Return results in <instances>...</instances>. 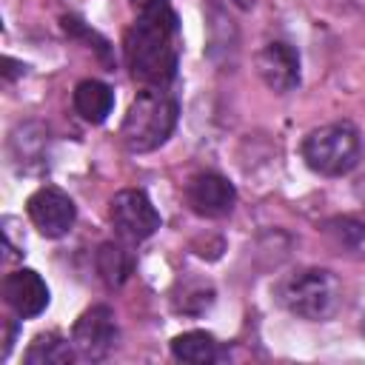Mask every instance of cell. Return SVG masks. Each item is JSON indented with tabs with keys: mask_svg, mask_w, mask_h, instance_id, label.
<instances>
[{
	"mask_svg": "<svg viewBox=\"0 0 365 365\" xmlns=\"http://www.w3.org/2000/svg\"><path fill=\"white\" fill-rule=\"evenodd\" d=\"M123 48L134 80L154 88H165L177 77V66H180V23L171 3L168 0L140 3L137 20L125 31Z\"/></svg>",
	"mask_w": 365,
	"mask_h": 365,
	"instance_id": "1",
	"label": "cell"
},
{
	"mask_svg": "<svg viewBox=\"0 0 365 365\" xmlns=\"http://www.w3.org/2000/svg\"><path fill=\"white\" fill-rule=\"evenodd\" d=\"M177 117H180L177 100L168 91L148 86L131 100L120 123V143L131 154H148L171 137Z\"/></svg>",
	"mask_w": 365,
	"mask_h": 365,
	"instance_id": "2",
	"label": "cell"
},
{
	"mask_svg": "<svg viewBox=\"0 0 365 365\" xmlns=\"http://www.w3.org/2000/svg\"><path fill=\"white\" fill-rule=\"evenodd\" d=\"M274 297L297 319L325 322L342 305V285L328 268H299L277 282Z\"/></svg>",
	"mask_w": 365,
	"mask_h": 365,
	"instance_id": "3",
	"label": "cell"
},
{
	"mask_svg": "<svg viewBox=\"0 0 365 365\" xmlns=\"http://www.w3.org/2000/svg\"><path fill=\"white\" fill-rule=\"evenodd\" d=\"M302 160L311 171L322 177H342L354 171L362 160V137L354 123H325L305 134Z\"/></svg>",
	"mask_w": 365,
	"mask_h": 365,
	"instance_id": "4",
	"label": "cell"
},
{
	"mask_svg": "<svg viewBox=\"0 0 365 365\" xmlns=\"http://www.w3.org/2000/svg\"><path fill=\"white\" fill-rule=\"evenodd\" d=\"M108 220L120 240L137 245L160 228V211L143 188H123L108 202Z\"/></svg>",
	"mask_w": 365,
	"mask_h": 365,
	"instance_id": "5",
	"label": "cell"
},
{
	"mask_svg": "<svg viewBox=\"0 0 365 365\" xmlns=\"http://www.w3.org/2000/svg\"><path fill=\"white\" fill-rule=\"evenodd\" d=\"M117 317L108 305H91L86 308L74 328H71V345L80 359L86 362H100L117 348Z\"/></svg>",
	"mask_w": 365,
	"mask_h": 365,
	"instance_id": "6",
	"label": "cell"
},
{
	"mask_svg": "<svg viewBox=\"0 0 365 365\" xmlns=\"http://www.w3.org/2000/svg\"><path fill=\"white\" fill-rule=\"evenodd\" d=\"M26 211H29V220L31 225L48 237V240H60L66 237L74 222H77V205L74 200L54 188V185H40L29 200H26Z\"/></svg>",
	"mask_w": 365,
	"mask_h": 365,
	"instance_id": "7",
	"label": "cell"
},
{
	"mask_svg": "<svg viewBox=\"0 0 365 365\" xmlns=\"http://www.w3.org/2000/svg\"><path fill=\"white\" fill-rule=\"evenodd\" d=\"M185 202L197 217L220 220L237 205V188L217 171H200L185 182Z\"/></svg>",
	"mask_w": 365,
	"mask_h": 365,
	"instance_id": "8",
	"label": "cell"
},
{
	"mask_svg": "<svg viewBox=\"0 0 365 365\" xmlns=\"http://www.w3.org/2000/svg\"><path fill=\"white\" fill-rule=\"evenodd\" d=\"M257 74L274 94H288L299 86V51L282 40L265 43L254 57Z\"/></svg>",
	"mask_w": 365,
	"mask_h": 365,
	"instance_id": "9",
	"label": "cell"
},
{
	"mask_svg": "<svg viewBox=\"0 0 365 365\" xmlns=\"http://www.w3.org/2000/svg\"><path fill=\"white\" fill-rule=\"evenodd\" d=\"M3 299L20 319H31L48 308L51 294L46 279L34 268H17L3 279Z\"/></svg>",
	"mask_w": 365,
	"mask_h": 365,
	"instance_id": "10",
	"label": "cell"
},
{
	"mask_svg": "<svg viewBox=\"0 0 365 365\" xmlns=\"http://www.w3.org/2000/svg\"><path fill=\"white\" fill-rule=\"evenodd\" d=\"M9 154L20 171L40 174L43 168H48V128L37 120L14 125V131L9 134Z\"/></svg>",
	"mask_w": 365,
	"mask_h": 365,
	"instance_id": "11",
	"label": "cell"
},
{
	"mask_svg": "<svg viewBox=\"0 0 365 365\" xmlns=\"http://www.w3.org/2000/svg\"><path fill=\"white\" fill-rule=\"evenodd\" d=\"M237 48H240V31L234 20L217 0H211L208 3V57L220 68H225L237 63Z\"/></svg>",
	"mask_w": 365,
	"mask_h": 365,
	"instance_id": "12",
	"label": "cell"
},
{
	"mask_svg": "<svg viewBox=\"0 0 365 365\" xmlns=\"http://www.w3.org/2000/svg\"><path fill=\"white\" fill-rule=\"evenodd\" d=\"M319 231L334 254L348 257V259H365V222L362 220L339 214V217L325 220Z\"/></svg>",
	"mask_w": 365,
	"mask_h": 365,
	"instance_id": "13",
	"label": "cell"
},
{
	"mask_svg": "<svg viewBox=\"0 0 365 365\" xmlns=\"http://www.w3.org/2000/svg\"><path fill=\"white\" fill-rule=\"evenodd\" d=\"M111 108H114V91L106 83H100V80H80L74 86V111L86 123H91V125L106 123Z\"/></svg>",
	"mask_w": 365,
	"mask_h": 365,
	"instance_id": "14",
	"label": "cell"
},
{
	"mask_svg": "<svg viewBox=\"0 0 365 365\" xmlns=\"http://www.w3.org/2000/svg\"><path fill=\"white\" fill-rule=\"evenodd\" d=\"M77 356L74 345H68V339H63L57 331H46L37 334L31 339V345L23 354L26 365H68Z\"/></svg>",
	"mask_w": 365,
	"mask_h": 365,
	"instance_id": "15",
	"label": "cell"
},
{
	"mask_svg": "<svg viewBox=\"0 0 365 365\" xmlns=\"http://www.w3.org/2000/svg\"><path fill=\"white\" fill-rule=\"evenodd\" d=\"M171 354L174 359L180 362H188V365H208L217 359V339L208 334V331H182L171 339Z\"/></svg>",
	"mask_w": 365,
	"mask_h": 365,
	"instance_id": "16",
	"label": "cell"
},
{
	"mask_svg": "<svg viewBox=\"0 0 365 365\" xmlns=\"http://www.w3.org/2000/svg\"><path fill=\"white\" fill-rule=\"evenodd\" d=\"M94 268H97V277L108 288H120L134 268V257L117 242H103L94 254Z\"/></svg>",
	"mask_w": 365,
	"mask_h": 365,
	"instance_id": "17",
	"label": "cell"
},
{
	"mask_svg": "<svg viewBox=\"0 0 365 365\" xmlns=\"http://www.w3.org/2000/svg\"><path fill=\"white\" fill-rule=\"evenodd\" d=\"M214 302V285L211 282H202V279H180L174 294H171V305L177 314H185V317H200L211 308Z\"/></svg>",
	"mask_w": 365,
	"mask_h": 365,
	"instance_id": "18",
	"label": "cell"
},
{
	"mask_svg": "<svg viewBox=\"0 0 365 365\" xmlns=\"http://www.w3.org/2000/svg\"><path fill=\"white\" fill-rule=\"evenodd\" d=\"M234 6H240V9H254V0H231Z\"/></svg>",
	"mask_w": 365,
	"mask_h": 365,
	"instance_id": "19",
	"label": "cell"
},
{
	"mask_svg": "<svg viewBox=\"0 0 365 365\" xmlns=\"http://www.w3.org/2000/svg\"><path fill=\"white\" fill-rule=\"evenodd\" d=\"M359 331L365 334V314H362V322H359Z\"/></svg>",
	"mask_w": 365,
	"mask_h": 365,
	"instance_id": "20",
	"label": "cell"
}]
</instances>
